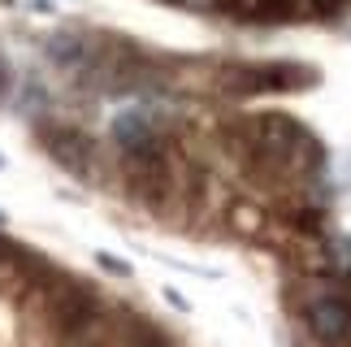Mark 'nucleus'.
<instances>
[{
    "instance_id": "f257e3e1",
    "label": "nucleus",
    "mask_w": 351,
    "mask_h": 347,
    "mask_svg": "<svg viewBox=\"0 0 351 347\" xmlns=\"http://www.w3.org/2000/svg\"><path fill=\"white\" fill-rule=\"evenodd\" d=\"M308 330H313L321 343H347V335H351V309L343 300H334V296L313 300V304H308Z\"/></svg>"
},
{
    "instance_id": "f03ea898",
    "label": "nucleus",
    "mask_w": 351,
    "mask_h": 347,
    "mask_svg": "<svg viewBox=\"0 0 351 347\" xmlns=\"http://www.w3.org/2000/svg\"><path fill=\"white\" fill-rule=\"evenodd\" d=\"M113 130L121 135L126 148H143V143H147V122H143L139 113H121L117 122H113Z\"/></svg>"
},
{
    "instance_id": "7ed1b4c3",
    "label": "nucleus",
    "mask_w": 351,
    "mask_h": 347,
    "mask_svg": "<svg viewBox=\"0 0 351 347\" xmlns=\"http://www.w3.org/2000/svg\"><path fill=\"white\" fill-rule=\"evenodd\" d=\"M330 256L343 265V270H351V243L347 239H339V243H330Z\"/></svg>"
},
{
    "instance_id": "20e7f679",
    "label": "nucleus",
    "mask_w": 351,
    "mask_h": 347,
    "mask_svg": "<svg viewBox=\"0 0 351 347\" xmlns=\"http://www.w3.org/2000/svg\"><path fill=\"white\" fill-rule=\"evenodd\" d=\"M182 5H199V9H208V5H213V0H182Z\"/></svg>"
},
{
    "instance_id": "39448f33",
    "label": "nucleus",
    "mask_w": 351,
    "mask_h": 347,
    "mask_svg": "<svg viewBox=\"0 0 351 347\" xmlns=\"http://www.w3.org/2000/svg\"><path fill=\"white\" fill-rule=\"evenodd\" d=\"M0 222H5V217H0Z\"/></svg>"
},
{
    "instance_id": "423d86ee",
    "label": "nucleus",
    "mask_w": 351,
    "mask_h": 347,
    "mask_svg": "<svg viewBox=\"0 0 351 347\" xmlns=\"http://www.w3.org/2000/svg\"><path fill=\"white\" fill-rule=\"evenodd\" d=\"M152 347H156V343H152Z\"/></svg>"
}]
</instances>
